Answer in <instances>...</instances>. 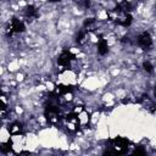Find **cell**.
<instances>
[{
  "mask_svg": "<svg viewBox=\"0 0 156 156\" xmlns=\"http://www.w3.org/2000/svg\"><path fill=\"white\" fill-rule=\"evenodd\" d=\"M51 2H57V1H60V0H50Z\"/></svg>",
  "mask_w": 156,
  "mask_h": 156,
  "instance_id": "4",
  "label": "cell"
},
{
  "mask_svg": "<svg viewBox=\"0 0 156 156\" xmlns=\"http://www.w3.org/2000/svg\"><path fill=\"white\" fill-rule=\"evenodd\" d=\"M136 44H138V46H139L140 49H143V50H145V51L150 50V49L152 48V45H154L151 34H150L147 30H143V32L139 33L138 37H136Z\"/></svg>",
  "mask_w": 156,
  "mask_h": 156,
  "instance_id": "1",
  "label": "cell"
},
{
  "mask_svg": "<svg viewBox=\"0 0 156 156\" xmlns=\"http://www.w3.org/2000/svg\"><path fill=\"white\" fill-rule=\"evenodd\" d=\"M154 94H155V98H156V87H155V90H154Z\"/></svg>",
  "mask_w": 156,
  "mask_h": 156,
  "instance_id": "5",
  "label": "cell"
},
{
  "mask_svg": "<svg viewBox=\"0 0 156 156\" xmlns=\"http://www.w3.org/2000/svg\"><path fill=\"white\" fill-rule=\"evenodd\" d=\"M143 68H144V71L146 73H152L154 72V66H152V63L150 61H144L143 62Z\"/></svg>",
  "mask_w": 156,
  "mask_h": 156,
  "instance_id": "3",
  "label": "cell"
},
{
  "mask_svg": "<svg viewBox=\"0 0 156 156\" xmlns=\"http://www.w3.org/2000/svg\"><path fill=\"white\" fill-rule=\"evenodd\" d=\"M23 129H24V127H23V124H22L20 121L12 122L11 124H9V128H7L9 133H10L12 136H20V135H22Z\"/></svg>",
  "mask_w": 156,
  "mask_h": 156,
  "instance_id": "2",
  "label": "cell"
}]
</instances>
